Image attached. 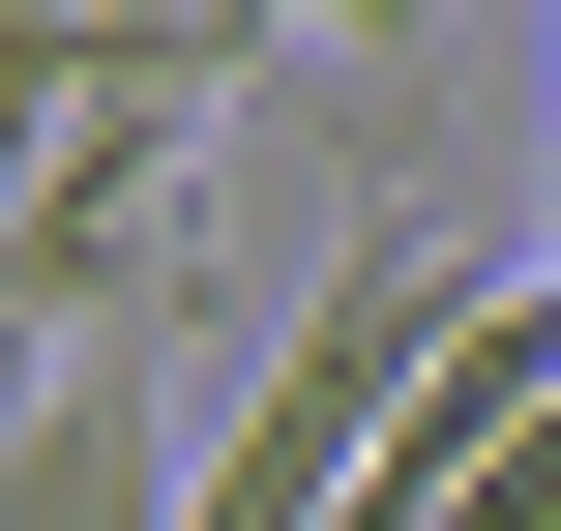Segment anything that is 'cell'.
Masks as SVG:
<instances>
[{"label":"cell","instance_id":"6da1fadb","mask_svg":"<svg viewBox=\"0 0 561 531\" xmlns=\"http://www.w3.org/2000/svg\"><path fill=\"white\" fill-rule=\"evenodd\" d=\"M444 236H355L325 296H296V355L237 384V443H207V531H355V473H385V414H414V355H444Z\"/></svg>","mask_w":561,"mask_h":531},{"label":"cell","instance_id":"7a4b0ae2","mask_svg":"<svg viewBox=\"0 0 561 531\" xmlns=\"http://www.w3.org/2000/svg\"><path fill=\"white\" fill-rule=\"evenodd\" d=\"M0 531H207V414H178V296H89L59 355H0Z\"/></svg>","mask_w":561,"mask_h":531},{"label":"cell","instance_id":"3957f363","mask_svg":"<svg viewBox=\"0 0 561 531\" xmlns=\"http://www.w3.org/2000/svg\"><path fill=\"white\" fill-rule=\"evenodd\" d=\"M296 30H355V59H414V30H444V0H296Z\"/></svg>","mask_w":561,"mask_h":531}]
</instances>
